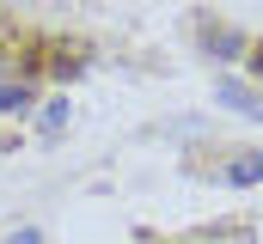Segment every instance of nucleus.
I'll use <instances>...</instances> for the list:
<instances>
[{"label":"nucleus","mask_w":263,"mask_h":244,"mask_svg":"<svg viewBox=\"0 0 263 244\" xmlns=\"http://www.w3.org/2000/svg\"><path fill=\"white\" fill-rule=\"evenodd\" d=\"M220 104H233L239 116L263 122V98H257V92H251V86H239V79H220Z\"/></svg>","instance_id":"nucleus-1"},{"label":"nucleus","mask_w":263,"mask_h":244,"mask_svg":"<svg viewBox=\"0 0 263 244\" xmlns=\"http://www.w3.org/2000/svg\"><path fill=\"white\" fill-rule=\"evenodd\" d=\"M227 183H233V189H251V183H263V153L233 159V165H227Z\"/></svg>","instance_id":"nucleus-2"},{"label":"nucleus","mask_w":263,"mask_h":244,"mask_svg":"<svg viewBox=\"0 0 263 244\" xmlns=\"http://www.w3.org/2000/svg\"><path fill=\"white\" fill-rule=\"evenodd\" d=\"M31 104V86H12V79H0V110H25Z\"/></svg>","instance_id":"nucleus-3"},{"label":"nucleus","mask_w":263,"mask_h":244,"mask_svg":"<svg viewBox=\"0 0 263 244\" xmlns=\"http://www.w3.org/2000/svg\"><path fill=\"white\" fill-rule=\"evenodd\" d=\"M202 43H208V49H214L220 61H227V55H239V37H227V31H214V25L202 31Z\"/></svg>","instance_id":"nucleus-4"},{"label":"nucleus","mask_w":263,"mask_h":244,"mask_svg":"<svg viewBox=\"0 0 263 244\" xmlns=\"http://www.w3.org/2000/svg\"><path fill=\"white\" fill-rule=\"evenodd\" d=\"M67 128V104H49V110H43V134H62Z\"/></svg>","instance_id":"nucleus-5"},{"label":"nucleus","mask_w":263,"mask_h":244,"mask_svg":"<svg viewBox=\"0 0 263 244\" xmlns=\"http://www.w3.org/2000/svg\"><path fill=\"white\" fill-rule=\"evenodd\" d=\"M6 244H43V232H31V226H25V232H12Z\"/></svg>","instance_id":"nucleus-6"},{"label":"nucleus","mask_w":263,"mask_h":244,"mask_svg":"<svg viewBox=\"0 0 263 244\" xmlns=\"http://www.w3.org/2000/svg\"><path fill=\"white\" fill-rule=\"evenodd\" d=\"M257 73H263V61H257Z\"/></svg>","instance_id":"nucleus-7"}]
</instances>
